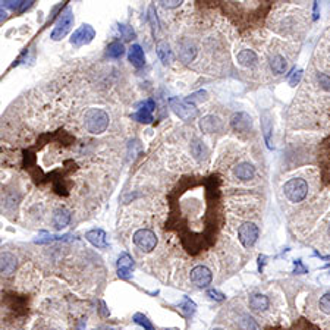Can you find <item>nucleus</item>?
<instances>
[{"mask_svg": "<svg viewBox=\"0 0 330 330\" xmlns=\"http://www.w3.org/2000/svg\"><path fill=\"white\" fill-rule=\"evenodd\" d=\"M85 126H87L88 132L94 134V135L103 134L109 126V115L103 109L92 107L85 113Z\"/></svg>", "mask_w": 330, "mask_h": 330, "instance_id": "obj_1", "label": "nucleus"}, {"mask_svg": "<svg viewBox=\"0 0 330 330\" xmlns=\"http://www.w3.org/2000/svg\"><path fill=\"white\" fill-rule=\"evenodd\" d=\"M74 25V14H72V9L71 8H66L60 16L58 18L56 24H55V28L50 32V38L53 41H60L63 37H66V34L71 31Z\"/></svg>", "mask_w": 330, "mask_h": 330, "instance_id": "obj_2", "label": "nucleus"}, {"mask_svg": "<svg viewBox=\"0 0 330 330\" xmlns=\"http://www.w3.org/2000/svg\"><path fill=\"white\" fill-rule=\"evenodd\" d=\"M284 193L291 203H301L308 194V185L301 178L289 179L284 186Z\"/></svg>", "mask_w": 330, "mask_h": 330, "instance_id": "obj_3", "label": "nucleus"}, {"mask_svg": "<svg viewBox=\"0 0 330 330\" xmlns=\"http://www.w3.org/2000/svg\"><path fill=\"white\" fill-rule=\"evenodd\" d=\"M169 106L182 120H193L198 115V109L195 107V105H191L185 100H180L178 97H170Z\"/></svg>", "mask_w": 330, "mask_h": 330, "instance_id": "obj_4", "label": "nucleus"}, {"mask_svg": "<svg viewBox=\"0 0 330 330\" xmlns=\"http://www.w3.org/2000/svg\"><path fill=\"white\" fill-rule=\"evenodd\" d=\"M134 244L139 250L150 253L151 250H154L157 245V237L149 229H139L134 233Z\"/></svg>", "mask_w": 330, "mask_h": 330, "instance_id": "obj_5", "label": "nucleus"}, {"mask_svg": "<svg viewBox=\"0 0 330 330\" xmlns=\"http://www.w3.org/2000/svg\"><path fill=\"white\" fill-rule=\"evenodd\" d=\"M258 238V227L253 222H245L238 227V240L242 244V247L250 248L255 244Z\"/></svg>", "mask_w": 330, "mask_h": 330, "instance_id": "obj_6", "label": "nucleus"}, {"mask_svg": "<svg viewBox=\"0 0 330 330\" xmlns=\"http://www.w3.org/2000/svg\"><path fill=\"white\" fill-rule=\"evenodd\" d=\"M96 37V31L91 27L90 24H84L81 25L78 30L72 34L71 37V44L75 45V47H82V45L90 44L91 41L94 40Z\"/></svg>", "mask_w": 330, "mask_h": 330, "instance_id": "obj_7", "label": "nucleus"}, {"mask_svg": "<svg viewBox=\"0 0 330 330\" xmlns=\"http://www.w3.org/2000/svg\"><path fill=\"white\" fill-rule=\"evenodd\" d=\"M118 276L123 280H128L131 279L132 276V270H134V266H135V261L131 255L128 253H122L118 258Z\"/></svg>", "mask_w": 330, "mask_h": 330, "instance_id": "obj_8", "label": "nucleus"}, {"mask_svg": "<svg viewBox=\"0 0 330 330\" xmlns=\"http://www.w3.org/2000/svg\"><path fill=\"white\" fill-rule=\"evenodd\" d=\"M213 280V274L210 269L206 266H197L191 270V282L198 288H206L209 286Z\"/></svg>", "mask_w": 330, "mask_h": 330, "instance_id": "obj_9", "label": "nucleus"}, {"mask_svg": "<svg viewBox=\"0 0 330 330\" xmlns=\"http://www.w3.org/2000/svg\"><path fill=\"white\" fill-rule=\"evenodd\" d=\"M230 126L235 132H250L253 128V119L248 113L245 112H238L232 116L230 119Z\"/></svg>", "mask_w": 330, "mask_h": 330, "instance_id": "obj_10", "label": "nucleus"}, {"mask_svg": "<svg viewBox=\"0 0 330 330\" xmlns=\"http://www.w3.org/2000/svg\"><path fill=\"white\" fill-rule=\"evenodd\" d=\"M200 128H201V131L206 132V134L220 132V131L223 129V120L220 119L219 116L209 115V116H204L203 119L200 120Z\"/></svg>", "mask_w": 330, "mask_h": 330, "instance_id": "obj_11", "label": "nucleus"}, {"mask_svg": "<svg viewBox=\"0 0 330 330\" xmlns=\"http://www.w3.org/2000/svg\"><path fill=\"white\" fill-rule=\"evenodd\" d=\"M52 222H53V226H55L56 230L65 229L66 226L69 225V222H71V211L68 210V209H65V207L56 209L55 213H53Z\"/></svg>", "mask_w": 330, "mask_h": 330, "instance_id": "obj_12", "label": "nucleus"}, {"mask_svg": "<svg viewBox=\"0 0 330 330\" xmlns=\"http://www.w3.org/2000/svg\"><path fill=\"white\" fill-rule=\"evenodd\" d=\"M197 55V47L193 41L190 40H182L179 43V58L183 63H190L191 60H194Z\"/></svg>", "mask_w": 330, "mask_h": 330, "instance_id": "obj_13", "label": "nucleus"}, {"mask_svg": "<svg viewBox=\"0 0 330 330\" xmlns=\"http://www.w3.org/2000/svg\"><path fill=\"white\" fill-rule=\"evenodd\" d=\"M85 238L97 248H106L107 247V235L102 229H92L85 233Z\"/></svg>", "mask_w": 330, "mask_h": 330, "instance_id": "obj_14", "label": "nucleus"}, {"mask_svg": "<svg viewBox=\"0 0 330 330\" xmlns=\"http://www.w3.org/2000/svg\"><path fill=\"white\" fill-rule=\"evenodd\" d=\"M16 269L15 255L11 253H2V261H0V270L3 276H11Z\"/></svg>", "mask_w": 330, "mask_h": 330, "instance_id": "obj_15", "label": "nucleus"}, {"mask_svg": "<svg viewBox=\"0 0 330 330\" xmlns=\"http://www.w3.org/2000/svg\"><path fill=\"white\" fill-rule=\"evenodd\" d=\"M128 59L129 62L135 66V68H141L146 63V56H144V50L139 44H132L129 49L128 53Z\"/></svg>", "mask_w": 330, "mask_h": 330, "instance_id": "obj_16", "label": "nucleus"}, {"mask_svg": "<svg viewBox=\"0 0 330 330\" xmlns=\"http://www.w3.org/2000/svg\"><path fill=\"white\" fill-rule=\"evenodd\" d=\"M235 175H237V178L241 180L253 179L255 175L254 166L251 165V163H247V162L240 163V165L235 167Z\"/></svg>", "mask_w": 330, "mask_h": 330, "instance_id": "obj_17", "label": "nucleus"}, {"mask_svg": "<svg viewBox=\"0 0 330 330\" xmlns=\"http://www.w3.org/2000/svg\"><path fill=\"white\" fill-rule=\"evenodd\" d=\"M237 60L242 66L253 68L255 63H257V55H255L253 50H250V49H244V50H241L240 53H238Z\"/></svg>", "mask_w": 330, "mask_h": 330, "instance_id": "obj_18", "label": "nucleus"}, {"mask_svg": "<svg viewBox=\"0 0 330 330\" xmlns=\"http://www.w3.org/2000/svg\"><path fill=\"white\" fill-rule=\"evenodd\" d=\"M250 308L254 311H264L269 308V298L263 294H254L250 298Z\"/></svg>", "mask_w": 330, "mask_h": 330, "instance_id": "obj_19", "label": "nucleus"}, {"mask_svg": "<svg viewBox=\"0 0 330 330\" xmlns=\"http://www.w3.org/2000/svg\"><path fill=\"white\" fill-rule=\"evenodd\" d=\"M270 68L271 71H273L276 75L284 74V72L286 71V68H288L285 58H284L282 55H274V56L270 59Z\"/></svg>", "mask_w": 330, "mask_h": 330, "instance_id": "obj_20", "label": "nucleus"}, {"mask_svg": "<svg viewBox=\"0 0 330 330\" xmlns=\"http://www.w3.org/2000/svg\"><path fill=\"white\" fill-rule=\"evenodd\" d=\"M157 56L163 62V65H169L172 62V50L166 41H160L157 44Z\"/></svg>", "mask_w": 330, "mask_h": 330, "instance_id": "obj_21", "label": "nucleus"}, {"mask_svg": "<svg viewBox=\"0 0 330 330\" xmlns=\"http://www.w3.org/2000/svg\"><path fill=\"white\" fill-rule=\"evenodd\" d=\"M125 55V45L120 41H113L107 47V56L112 59H119Z\"/></svg>", "mask_w": 330, "mask_h": 330, "instance_id": "obj_22", "label": "nucleus"}, {"mask_svg": "<svg viewBox=\"0 0 330 330\" xmlns=\"http://www.w3.org/2000/svg\"><path fill=\"white\" fill-rule=\"evenodd\" d=\"M191 151H193V154H194L195 159H198V160H203L206 156H207V147L204 146V143H201L200 139H194L193 141V144H191Z\"/></svg>", "mask_w": 330, "mask_h": 330, "instance_id": "obj_23", "label": "nucleus"}, {"mask_svg": "<svg viewBox=\"0 0 330 330\" xmlns=\"http://www.w3.org/2000/svg\"><path fill=\"white\" fill-rule=\"evenodd\" d=\"M238 323H240V327L242 330H260V326L257 324V321H255L251 315L248 314L241 315Z\"/></svg>", "mask_w": 330, "mask_h": 330, "instance_id": "obj_24", "label": "nucleus"}, {"mask_svg": "<svg viewBox=\"0 0 330 330\" xmlns=\"http://www.w3.org/2000/svg\"><path fill=\"white\" fill-rule=\"evenodd\" d=\"M132 119L139 122V123H151V122L154 120L150 110H146V109H139L136 113L132 115Z\"/></svg>", "mask_w": 330, "mask_h": 330, "instance_id": "obj_25", "label": "nucleus"}, {"mask_svg": "<svg viewBox=\"0 0 330 330\" xmlns=\"http://www.w3.org/2000/svg\"><path fill=\"white\" fill-rule=\"evenodd\" d=\"M180 308H182L183 314L190 317V315H193L195 313L197 305L194 304V301L190 300V297H183V300H182V302H180Z\"/></svg>", "mask_w": 330, "mask_h": 330, "instance_id": "obj_26", "label": "nucleus"}, {"mask_svg": "<svg viewBox=\"0 0 330 330\" xmlns=\"http://www.w3.org/2000/svg\"><path fill=\"white\" fill-rule=\"evenodd\" d=\"M134 321H135L138 326H141L144 330H153L154 329V326L151 324V321L146 317L144 314H141V313H136L134 315Z\"/></svg>", "mask_w": 330, "mask_h": 330, "instance_id": "obj_27", "label": "nucleus"}, {"mask_svg": "<svg viewBox=\"0 0 330 330\" xmlns=\"http://www.w3.org/2000/svg\"><path fill=\"white\" fill-rule=\"evenodd\" d=\"M207 99V92L204 90H200L194 92V94H191V96H188L186 99H185V102H188V103H191V105H195V102H203V100H206Z\"/></svg>", "mask_w": 330, "mask_h": 330, "instance_id": "obj_28", "label": "nucleus"}, {"mask_svg": "<svg viewBox=\"0 0 330 330\" xmlns=\"http://www.w3.org/2000/svg\"><path fill=\"white\" fill-rule=\"evenodd\" d=\"M119 32L122 34V37H123L126 41L135 38V31H134L132 27H129V25H119Z\"/></svg>", "mask_w": 330, "mask_h": 330, "instance_id": "obj_29", "label": "nucleus"}, {"mask_svg": "<svg viewBox=\"0 0 330 330\" xmlns=\"http://www.w3.org/2000/svg\"><path fill=\"white\" fill-rule=\"evenodd\" d=\"M263 129H264V138H266V143L269 146V149H271V141H270V134H271V123L269 116L266 115V118L263 120Z\"/></svg>", "mask_w": 330, "mask_h": 330, "instance_id": "obj_30", "label": "nucleus"}, {"mask_svg": "<svg viewBox=\"0 0 330 330\" xmlns=\"http://www.w3.org/2000/svg\"><path fill=\"white\" fill-rule=\"evenodd\" d=\"M149 21H150L151 27H153V31L156 32L159 30V19H157V14H156V9H154L153 5L149 6Z\"/></svg>", "mask_w": 330, "mask_h": 330, "instance_id": "obj_31", "label": "nucleus"}, {"mask_svg": "<svg viewBox=\"0 0 330 330\" xmlns=\"http://www.w3.org/2000/svg\"><path fill=\"white\" fill-rule=\"evenodd\" d=\"M320 310L326 314H330V292L320 298Z\"/></svg>", "mask_w": 330, "mask_h": 330, "instance_id": "obj_32", "label": "nucleus"}, {"mask_svg": "<svg viewBox=\"0 0 330 330\" xmlns=\"http://www.w3.org/2000/svg\"><path fill=\"white\" fill-rule=\"evenodd\" d=\"M317 81H318V84L324 90H330V75H327V74H318L317 75Z\"/></svg>", "mask_w": 330, "mask_h": 330, "instance_id": "obj_33", "label": "nucleus"}, {"mask_svg": "<svg viewBox=\"0 0 330 330\" xmlns=\"http://www.w3.org/2000/svg\"><path fill=\"white\" fill-rule=\"evenodd\" d=\"M207 295L210 297L211 300L214 301H225L226 300V295L223 294V292H220V291H217V289H209L207 291Z\"/></svg>", "mask_w": 330, "mask_h": 330, "instance_id": "obj_34", "label": "nucleus"}, {"mask_svg": "<svg viewBox=\"0 0 330 330\" xmlns=\"http://www.w3.org/2000/svg\"><path fill=\"white\" fill-rule=\"evenodd\" d=\"M21 5H22V2H2V8H9V9L18 11V12L21 9Z\"/></svg>", "mask_w": 330, "mask_h": 330, "instance_id": "obj_35", "label": "nucleus"}, {"mask_svg": "<svg viewBox=\"0 0 330 330\" xmlns=\"http://www.w3.org/2000/svg\"><path fill=\"white\" fill-rule=\"evenodd\" d=\"M163 8H167V9H172V8H178L180 6V0H170V2H166V0H162V2H159Z\"/></svg>", "mask_w": 330, "mask_h": 330, "instance_id": "obj_36", "label": "nucleus"}, {"mask_svg": "<svg viewBox=\"0 0 330 330\" xmlns=\"http://www.w3.org/2000/svg\"><path fill=\"white\" fill-rule=\"evenodd\" d=\"M139 109H146V110H150L153 112L154 109H156V103H154V100H146V102H143V103H139Z\"/></svg>", "mask_w": 330, "mask_h": 330, "instance_id": "obj_37", "label": "nucleus"}, {"mask_svg": "<svg viewBox=\"0 0 330 330\" xmlns=\"http://www.w3.org/2000/svg\"><path fill=\"white\" fill-rule=\"evenodd\" d=\"M294 264H295V270L294 273H297V274H304V273H307V267L302 264V261L301 260H297V261H294Z\"/></svg>", "mask_w": 330, "mask_h": 330, "instance_id": "obj_38", "label": "nucleus"}, {"mask_svg": "<svg viewBox=\"0 0 330 330\" xmlns=\"http://www.w3.org/2000/svg\"><path fill=\"white\" fill-rule=\"evenodd\" d=\"M301 76H302V71H297V72H294L292 75H291V78H289V84L294 87V85H297L298 82H300Z\"/></svg>", "mask_w": 330, "mask_h": 330, "instance_id": "obj_39", "label": "nucleus"}, {"mask_svg": "<svg viewBox=\"0 0 330 330\" xmlns=\"http://www.w3.org/2000/svg\"><path fill=\"white\" fill-rule=\"evenodd\" d=\"M266 260H267L266 255H258V270H260V273H263V267L266 264Z\"/></svg>", "mask_w": 330, "mask_h": 330, "instance_id": "obj_40", "label": "nucleus"}, {"mask_svg": "<svg viewBox=\"0 0 330 330\" xmlns=\"http://www.w3.org/2000/svg\"><path fill=\"white\" fill-rule=\"evenodd\" d=\"M32 3H34V2H22V5H21V9H19V12H25L27 9H30L31 6H32Z\"/></svg>", "mask_w": 330, "mask_h": 330, "instance_id": "obj_41", "label": "nucleus"}, {"mask_svg": "<svg viewBox=\"0 0 330 330\" xmlns=\"http://www.w3.org/2000/svg\"><path fill=\"white\" fill-rule=\"evenodd\" d=\"M100 305H102V308H100V314L103 315V317H106V315L110 314V313H109V310L106 308V304H105V302H103V301L100 302Z\"/></svg>", "mask_w": 330, "mask_h": 330, "instance_id": "obj_42", "label": "nucleus"}, {"mask_svg": "<svg viewBox=\"0 0 330 330\" xmlns=\"http://www.w3.org/2000/svg\"><path fill=\"white\" fill-rule=\"evenodd\" d=\"M329 235H330V225H329Z\"/></svg>", "mask_w": 330, "mask_h": 330, "instance_id": "obj_43", "label": "nucleus"}, {"mask_svg": "<svg viewBox=\"0 0 330 330\" xmlns=\"http://www.w3.org/2000/svg\"><path fill=\"white\" fill-rule=\"evenodd\" d=\"M214 330H223V329H214Z\"/></svg>", "mask_w": 330, "mask_h": 330, "instance_id": "obj_44", "label": "nucleus"}]
</instances>
